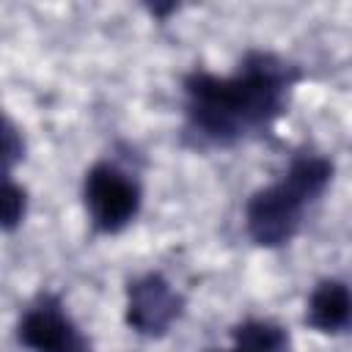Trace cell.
<instances>
[{"label": "cell", "mask_w": 352, "mask_h": 352, "mask_svg": "<svg viewBox=\"0 0 352 352\" xmlns=\"http://www.w3.org/2000/svg\"><path fill=\"white\" fill-rule=\"evenodd\" d=\"M3 151H6V176L11 173V168H14V162L16 160H22L25 154V143H22V135L16 132V126H14V121L11 118H6V132H3Z\"/></svg>", "instance_id": "cell-9"}, {"label": "cell", "mask_w": 352, "mask_h": 352, "mask_svg": "<svg viewBox=\"0 0 352 352\" xmlns=\"http://www.w3.org/2000/svg\"><path fill=\"white\" fill-rule=\"evenodd\" d=\"M300 77V66L270 50L245 52L231 74L195 69L182 80L184 135L198 148L253 140L286 113Z\"/></svg>", "instance_id": "cell-1"}, {"label": "cell", "mask_w": 352, "mask_h": 352, "mask_svg": "<svg viewBox=\"0 0 352 352\" xmlns=\"http://www.w3.org/2000/svg\"><path fill=\"white\" fill-rule=\"evenodd\" d=\"M82 204L91 226L99 234H118L138 217L143 204V187L138 176L126 168L110 160H99L85 170Z\"/></svg>", "instance_id": "cell-3"}, {"label": "cell", "mask_w": 352, "mask_h": 352, "mask_svg": "<svg viewBox=\"0 0 352 352\" xmlns=\"http://www.w3.org/2000/svg\"><path fill=\"white\" fill-rule=\"evenodd\" d=\"M16 341L28 352H94L85 333L52 292L36 294L16 322Z\"/></svg>", "instance_id": "cell-4"}, {"label": "cell", "mask_w": 352, "mask_h": 352, "mask_svg": "<svg viewBox=\"0 0 352 352\" xmlns=\"http://www.w3.org/2000/svg\"><path fill=\"white\" fill-rule=\"evenodd\" d=\"M25 212H28V192H25V187L16 184L11 176H6V184H3V228L14 231L25 220Z\"/></svg>", "instance_id": "cell-8"}, {"label": "cell", "mask_w": 352, "mask_h": 352, "mask_svg": "<svg viewBox=\"0 0 352 352\" xmlns=\"http://www.w3.org/2000/svg\"><path fill=\"white\" fill-rule=\"evenodd\" d=\"M184 311L182 292L162 272H143L126 283L124 319L138 336L160 338Z\"/></svg>", "instance_id": "cell-5"}, {"label": "cell", "mask_w": 352, "mask_h": 352, "mask_svg": "<svg viewBox=\"0 0 352 352\" xmlns=\"http://www.w3.org/2000/svg\"><path fill=\"white\" fill-rule=\"evenodd\" d=\"M330 182V157L314 148L294 151L280 179L267 187H258L245 201L248 236L258 248H280L292 242L305 223V212L324 195Z\"/></svg>", "instance_id": "cell-2"}, {"label": "cell", "mask_w": 352, "mask_h": 352, "mask_svg": "<svg viewBox=\"0 0 352 352\" xmlns=\"http://www.w3.org/2000/svg\"><path fill=\"white\" fill-rule=\"evenodd\" d=\"M302 322L324 336H341L352 330V286L338 278L319 280L308 300Z\"/></svg>", "instance_id": "cell-6"}, {"label": "cell", "mask_w": 352, "mask_h": 352, "mask_svg": "<svg viewBox=\"0 0 352 352\" xmlns=\"http://www.w3.org/2000/svg\"><path fill=\"white\" fill-rule=\"evenodd\" d=\"M223 352H292V338L272 319H245L231 330V346Z\"/></svg>", "instance_id": "cell-7"}]
</instances>
